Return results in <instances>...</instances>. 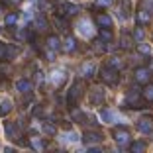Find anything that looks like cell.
I'll list each match as a JSON object with an SVG mask.
<instances>
[{
  "label": "cell",
  "instance_id": "cell-10",
  "mask_svg": "<svg viewBox=\"0 0 153 153\" xmlns=\"http://www.w3.org/2000/svg\"><path fill=\"white\" fill-rule=\"evenodd\" d=\"M4 131H6V137L12 141H18L20 140V128L14 124V122H6L4 124Z\"/></svg>",
  "mask_w": 153,
  "mask_h": 153
},
{
  "label": "cell",
  "instance_id": "cell-19",
  "mask_svg": "<svg viewBox=\"0 0 153 153\" xmlns=\"http://www.w3.org/2000/svg\"><path fill=\"white\" fill-rule=\"evenodd\" d=\"M96 24L100 27H112V18H110L108 14H98L96 16Z\"/></svg>",
  "mask_w": 153,
  "mask_h": 153
},
{
  "label": "cell",
  "instance_id": "cell-37",
  "mask_svg": "<svg viewBox=\"0 0 153 153\" xmlns=\"http://www.w3.org/2000/svg\"><path fill=\"white\" fill-rule=\"evenodd\" d=\"M43 81H45L43 71H37V73H36V82H37V85H43Z\"/></svg>",
  "mask_w": 153,
  "mask_h": 153
},
{
  "label": "cell",
  "instance_id": "cell-2",
  "mask_svg": "<svg viewBox=\"0 0 153 153\" xmlns=\"http://www.w3.org/2000/svg\"><path fill=\"white\" fill-rule=\"evenodd\" d=\"M55 12H57V16H61V18H67V16H75V14L81 12V6L71 4V2H57V4H55Z\"/></svg>",
  "mask_w": 153,
  "mask_h": 153
},
{
  "label": "cell",
  "instance_id": "cell-39",
  "mask_svg": "<svg viewBox=\"0 0 153 153\" xmlns=\"http://www.w3.org/2000/svg\"><path fill=\"white\" fill-rule=\"evenodd\" d=\"M4 49H6V43H0V61L4 59Z\"/></svg>",
  "mask_w": 153,
  "mask_h": 153
},
{
  "label": "cell",
  "instance_id": "cell-6",
  "mask_svg": "<svg viewBox=\"0 0 153 153\" xmlns=\"http://www.w3.org/2000/svg\"><path fill=\"white\" fill-rule=\"evenodd\" d=\"M134 79L140 82V85H147V82L151 81V71H149L147 67H137L134 71Z\"/></svg>",
  "mask_w": 153,
  "mask_h": 153
},
{
  "label": "cell",
  "instance_id": "cell-18",
  "mask_svg": "<svg viewBox=\"0 0 153 153\" xmlns=\"http://www.w3.org/2000/svg\"><path fill=\"white\" fill-rule=\"evenodd\" d=\"M92 51H94V53H106V51H108V43L104 39L92 41Z\"/></svg>",
  "mask_w": 153,
  "mask_h": 153
},
{
  "label": "cell",
  "instance_id": "cell-41",
  "mask_svg": "<svg viewBox=\"0 0 153 153\" xmlns=\"http://www.w3.org/2000/svg\"><path fill=\"white\" fill-rule=\"evenodd\" d=\"M0 12H2V4H0Z\"/></svg>",
  "mask_w": 153,
  "mask_h": 153
},
{
  "label": "cell",
  "instance_id": "cell-1",
  "mask_svg": "<svg viewBox=\"0 0 153 153\" xmlns=\"http://www.w3.org/2000/svg\"><path fill=\"white\" fill-rule=\"evenodd\" d=\"M82 96H85V82L75 81L71 85V88H69V92H67V104L71 108H76V104L81 102Z\"/></svg>",
  "mask_w": 153,
  "mask_h": 153
},
{
  "label": "cell",
  "instance_id": "cell-22",
  "mask_svg": "<svg viewBox=\"0 0 153 153\" xmlns=\"http://www.w3.org/2000/svg\"><path fill=\"white\" fill-rule=\"evenodd\" d=\"M47 47L53 49V51L61 49V39H59V36H49V37H47Z\"/></svg>",
  "mask_w": 153,
  "mask_h": 153
},
{
  "label": "cell",
  "instance_id": "cell-26",
  "mask_svg": "<svg viewBox=\"0 0 153 153\" xmlns=\"http://www.w3.org/2000/svg\"><path fill=\"white\" fill-rule=\"evenodd\" d=\"M149 20H151V14H149L147 10H143V8L137 10V22L140 24H147Z\"/></svg>",
  "mask_w": 153,
  "mask_h": 153
},
{
  "label": "cell",
  "instance_id": "cell-4",
  "mask_svg": "<svg viewBox=\"0 0 153 153\" xmlns=\"http://www.w3.org/2000/svg\"><path fill=\"white\" fill-rule=\"evenodd\" d=\"M81 141H85L86 145H92V143H102L104 141V135L100 131H94V130H88L81 135Z\"/></svg>",
  "mask_w": 153,
  "mask_h": 153
},
{
  "label": "cell",
  "instance_id": "cell-16",
  "mask_svg": "<svg viewBox=\"0 0 153 153\" xmlns=\"http://www.w3.org/2000/svg\"><path fill=\"white\" fill-rule=\"evenodd\" d=\"M14 37H16L18 41H26V39H32L33 41V33H30L26 27H18V30L14 32Z\"/></svg>",
  "mask_w": 153,
  "mask_h": 153
},
{
  "label": "cell",
  "instance_id": "cell-12",
  "mask_svg": "<svg viewBox=\"0 0 153 153\" xmlns=\"http://www.w3.org/2000/svg\"><path fill=\"white\" fill-rule=\"evenodd\" d=\"M140 96H141V88L134 86V88L128 90V94H126V102H128V104H135V108H137V100H140Z\"/></svg>",
  "mask_w": 153,
  "mask_h": 153
},
{
  "label": "cell",
  "instance_id": "cell-40",
  "mask_svg": "<svg viewBox=\"0 0 153 153\" xmlns=\"http://www.w3.org/2000/svg\"><path fill=\"white\" fill-rule=\"evenodd\" d=\"M0 36H2V27H0Z\"/></svg>",
  "mask_w": 153,
  "mask_h": 153
},
{
  "label": "cell",
  "instance_id": "cell-23",
  "mask_svg": "<svg viewBox=\"0 0 153 153\" xmlns=\"http://www.w3.org/2000/svg\"><path fill=\"white\" fill-rule=\"evenodd\" d=\"M12 108H14V104H12L10 98H6V100L0 102V114H2V116H6L8 112H12Z\"/></svg>",
  "mask_w": 153,
  "mask_h": 153
},
{
  "label": "cell",
  "instance_id": "cell-36",
  "mask_svg": "<svg viewBox=\"0 0 153 153\" xmlns=\"http://www.w3.org/2000/svg\"><path fill=\"white\" fill-rule=\"evenodd\" d=\"M114 0H96V6L98 8H106V6H112Z\"/></svg>",
  "mask_w": 153,
  "mask_h": 153
},
{
  "label": "cell",
  "instance_id": "cell-30",
  "mask_svg": "<svg viewBox=\"0 0 153 153\" xmlns=\"http://www.w3.org/2000/svg\"><path fill=\"white\" fill-rule=\"evenodd\" d=\"M63 141H67V143H76V141H81V137H79V135L75 134V131H69V134H65L63 135Z\"/></svg>",
  "mask_w": 153,
  "mask_h": 153
},
{
  "label": "cell",
  "instance_id": "cell-25",
  "mask_svg": "<svg viewBox=\"0 0 153 153\" xmlns=\"http://www.w3.org/2000/svg\"><path fill=\"white\" fill-rule=\"evenodd\" d=\"M36 26H37V30H39V32H45V30L49 27V24H47V20H45L43 14H39V16L36 18Z\"/></svg>",
  "mask_w": 153,
  "mask_h": 153
},
{
  "label": "cell",
  "instance_id": "cell-13",
  "mask_svg": "<svg viewBox=\"0 0 153 153\" xmlns=\"http://www.w3.org/2000/svg\"><path fill=\"white\" fill-rule=\"evenodd\" d=\"M76 32L81 33L82 37H90L92 36V27H90V24L86 20H81V22L76 24Z\"/></svg>",
  "mask_w": 153,
  "mask_h": 153
},
{
  "label": "cell",
  "instance_id": "cell-17",
  "mask_svg": "<svg viewBox=\"0 0 153 153\" xmlns=\"http://www.w3.org/2000/svg\"><path fill=\"white\" fill-rule=\"evenodd\" d=\"M94 71H96V67H94V63H92V61H88V63H82V67H81V75L86 76V79H90V76L94 75Z\"/></svg>",
  "mask_w": 153,
  "mask_h": 153
},
{
  "label": "cell",
  "instance_id": "cell-27",
  "mask_svg": "<svg viewBox=\"0 0 153 153\" xmlns=\"http://www.w3.org/2000/svg\"><path fill=\"white\" fill-rule=\"evenodd\" d=\"M41 131H43V134H47V135H55L57 128H55L51 122H43V124H41Z\"/></svg>",
  "mask_w": 153,
  "mask_h": 153
},
{
  "label": "cell",
  "instance_id": "cell-11",
  "mask_svg": "<svg viewBox=\"0 0 153 153\" xmlns=\"http://www.w3.org/2000/svg\"><path fill=\"white\" fill-rule=\"evenodd\" d=\"M104 96H106V90H104L102 86H96V88L90 90V102L94 104V106H100V104H102Z\"/></svg>",
  "mask_w": 153,
  "mask_h": 153
},
{
  "label": "cell",
  "instance_id": "cell-14",
  "mask_svg": "<svg viewBox=\"0 0 153 153\" xmlns=\"http://www.w3.org/2000/svg\"><path fill=\"white\" fill-rule=\"evenodd\" d=\"M30 147L36 149V151H43V149L47 147V141L37 137V135H33V137H30Z\"/></svg>",
  "mask_w": 153,
  "mask_h": 153
},
{
  "label": "cell",
  "instance_id": "cell-24",
  "mask_svg": "<svg viewBox=\"0 0 153 153\" xmlns=\"http://www.w3.org/2000/svg\"><path fill=\"white\" fill-rule=\"evenodd\" d=\"M141 98H143L145 102H153V85L147 82V86L141 90Z\"/></svg>",
  "mask_w": 153,
  "mask_h": 153
},
{
  "label": "cell",
  "instance_id": "cell-28",
  "mask_svg": "<svg viewBox=\"0 0 153 153\" xmlns=\"http://www.w3.org/2000/svg\"><path fill=\"white\" fill-rule=\"evenodd\" d=\"M143 37H145L143 27H141V26H137V27L134 30V33H131V39H134V41H143Z\"/></svg>",
  "mask_w": 153,
  "mask_h": 153
},
{
  "label": "cell",
  "instance_id": "cell-38",
  "mask_svg": "<svg viewBox=\"0 0 153 153\" xmlns=\"http://www.w3.org/2000/svg\"><path fill=\"white\" fill-rule=\"evenodd\" d=\"M4 2H6V4H10V6H18L22 0H4Z\"/></svg>",
  "mask_w": 153,
  "mask_h": 153
},
{
  "label": "cell",
  "instance_id": "cell-9",
  "mask_svg": "<svg viewBox=\"0 0 153 153\" xmlns=\"http://www.w3.org/2000/svg\"><path fill=\"white\" fill-rule=\"evenodd\" d=\"M16 90H18L22 96H27V94H32L33 85H32V81H27V79H18V81H16Z\"/></svg>",
  "mask_w": 153,
  "mask_h": 153
},
{
  "label": "cell",
  "instance_id": "cell-31",
  "mask_svg": "<svg viewBox=\"0 0 153 153\" xmlns=\"http://www.w3.org/2000/svg\"><path fill=\"white\" fill-rule=\"evenodd\" d=\"M145 147H147V145L143 143V141H134V143L130 145V149L134 153H141V151H145Z\"/></svg>",
  "mask_w": 153,
  "mask_h": 153
},
{
  "label": "cell",
  "instance_id": "cell-34",
  "mask_svg": "<svg viewBox=\"0 0 153 153\" xmlns=\"http://www.w3.org/2000/svg\"><path fill=\"white\" fill-rule=\"evenodd\" d=\"M4 22H6V26H16V22H18V14H8L4 18Z\"/></svg>",
  "mask_w": 153,
  "mask_h": 153
},
{
  "label": "cell",
  "instance_id": "cell-35",
  "mask_svg": "<svg viewBox=\"0 0 153 153\" xmlns=\"http://www.w3.org/2000/svg\"><path fill=\"white\" fill-rule=\"evenodd\" d=\"M131 43H134V39H131L130 36H124V37H122V41H120V45L124 47V49H130Z\"/></svg>",
  "mask_w": 153,
  "mask_h": 153
},
{
  "label": "cell",
  "instance_id": "cell-7",
  "mask_svg": "<svg viewBox=\"0 0 153 153\" xmlns=\"http://www.w3.org/2000/svg\"><path fill=\"white\" fill-rule=\"evenodd\" d=\"M112 135H114V141H116L118 145H126L128 141H130V131H128L126 128H114Z\"/></svg>",
  "mask_w": 153,
  "mask_h": 153
},
{
  "label": "cell",
  "instance_id": "cell-8",
  "mask_svg": "<svg viewBox=\"0 0 153 153\" xmlns=\"http://www.w3.org/2000/svg\"><path fill=\"white\" fill-rule=\"evenodd\" d=\"M49 79H51V85H53L55 88H61V86L67 82V75H65L63 69H57V71H53Z\"/></svg>",
  "mask_w": 153,
  "mask_h": 153
},
{
  "label": "cell",
  "instance_id": "cell-33",
  "mask_svg": "<svg viewBox=\"0 0 153 153\" xmlns=\"http://www.w3.org/2000/svg\"><path fill=\"white\" fill-rule=\"evenodd\" d=\"M100 39H104V41L112 39V32H110V27H100Z\"/></svg>",
  "mask_w": 153,
  "mask_h": 153
},
{
  "label": "cell",
  "instance_id": "cell-21",
  "mask_svg": "<svg viewBox=\"0 0 153 153\" xmlns=\"http://www.w3.org/2000/svg\"><path fill=\"white\" fill-rule=\"evenodd\" d=\"M61 49H65L67 53L76 51V39H75V37H67V39H65V43H61Z\"/></svg>",
  "mask_w": 153,
  "mask_h": 153
},
{
  "label": "cell",
  "instance_id": "cell-3",
  "mask_svg": "<svg viewBox=\"0 0 153 153\" xmlns=\"http://www.w3.org/2000/svg\"><path fill=\"white\" fill-rule=\"evenodd\" d=\"M100 79L106 85H116L118 82V71L114 67H110V65H106V67L100 69Z\"/></svg>",
  "mask_w": 153,
  "mask_h": 153
},
{
  "label": "cell",
  "instance_id": "cell-5",
  "mask_svg": "<svg viewBox=\"0 0 153 153\" xmlns=\"http://www.w3.org/2000/svg\"><path fill=\"white\" fill-rule=\"evenodd\" d=\"M137 130L145 135L153 134V118L151 116H141L140 120H137Z\"/></svg>",
  "mask_w": 153,
  "mask_h": 153
},
{
  "label": "cell",
  "instance_id": "cell-15",
  "mask_svg": "<svg viewBox=\"0 0 153 153\" xmlns=\"http://www.w3.org/2000/svg\"><path fill=\"white\" fill-rule=\"evenodd\" d=\"M100 120H102V124H114L116 122V114L112 110L104 108V110H100Z\"/></svg>",
  "mask_w": 153,
  "mask_h": 153
},
{
  "label": "cell",
  "instance_id": "cell-32",
  "mask_svg": "<svg viewBox=\"0 0 153 153\" xmlns=\"http://www.w3.org/2000/svg\"><path fill=\"white\" fill-rule=\"evenodd\" d=\"M108 65L114 67V69H122V67H124V59H122V57H112L108 61Z\"/></svg>",
  "mask_w": 153,
  "mask_h": 153
},
{
  "label": "cell",
  "instance_id": "cell-29",
  "mask_svg": "<svg viewBox=\"0 0 153 153\" xmlns=\"http://www.w3.org/2000/svg\"><path fill=\"white\" fill-rule=\"evenodd\" d=\"M137 51H140L141 55H151V45L143 43V41H137Z\"/></svg>",
  "mask_w": 153,
  "mask_h": 153
},
{
  "label": "cell",
  "instance_id": "cell-20",
  "mask_svg": "<svg viewBox=\"0 0 153 153\" xmlns=\"http://www.w3.org/2000/svg\"><path fill=\"white\" fill-rule=\"evenodd\" d=\"M18 53H20L18 47L12 45V43H8V45H6V49H4V59H16V57H18Z\"/></svg>",
  "mask_w": 153,
  "mask_h": 153
}]
</instances>
